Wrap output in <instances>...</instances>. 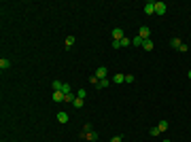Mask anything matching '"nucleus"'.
<instances>
[{"mask_svg": "<svg viewBox=\"0 0 191 142\" xmlns=\"http://www.w3.org/2000/svg\"><path fill=\"white\" fill-rule=\"evenodd\" d=\"M0 68H2V70L11 68V59H7V57H0Z\"/></svg>", "mask_w": 191, "mask_h": 142, "instance_id": "10", "label": "nucleus"}, {"mask_svg": "<svg viewBox=\"0 0 191 142\" xmlns=\"http://www.w3.org/2000/svg\"><path fill=\"white\" fill-rule=\"evenodd\" d=\"M178 51H181V53H187V51H189V47H187V45H185V42H183V45H181V47H178Z\"/></svg>", "mask_w": 191, "mask_h": 142, "instance_id": "23", "label": "nucleus"}, {"mask_svg": "<svg viewBox=\"0 0 191 142\" xmlns=\"http://www.w3.org/2000/svg\"><path fill=\"white\" fill-rule=\"evenodd\" d=\"M75 98H77L75 93H66V96H64V102H66V104H72V102H75Z\"/></svg>", "mask_w": 191, "mask_h": 142, "instance_id": "15", "label": "nucleus"}, {"mask_svg": "<svg viewBox=\"0 0 191 142\" xmlns=\"http://www.w3.org/2000/svg\"><path fill=\"white\" fill-rule=\"evenodd\" d=\"M87 132H91V125H89V123L83 125V134H87Z\"/></svg>", "mask_w": 191, "mask_h": 142, "instance_id": "29", "label": "nucleus"}, {"mask_svg": "<svg viewBox=\"0 0 191 142\" xmlns=\"http://www.w3.org/2000/svg\"><path fill=\"white\" fill-rule=\"evenodd\" d=\"M157 127H159V132H166V129L170 127V123H168V121H159V125H157Z\"/></svg>", "mask_w": 191, "mask_h": 142, "instance_id": "18", "label": "nucleus"}, {"mask_svg": "<svg viewBox=\"0 0 191 142\" xmlns=\"http://www.w3.org/2000/svg\"><path fill=\"white\" fill-rule=\"evenodd\" d=\"M145 13H147V15H155V2H153V0L145 2Z\"/></svg>", "mask_w": 191, "mask_h": 142, "instance_id": "4", "label": "nucleus"}, {"mask_svg": "<svg viewBox=\"0 0 191 142\" xmlns=\"http://www.w3.org/2000/svg\"><path fill=\"white\" fill-rule=\"evenodd\" d=\"M166 11H168V4H166V2H161V0L155 2V13L157 15H166Z\"/></svg>", "mask_w": 191, "mask_h": 142, "instance_id": "2", "label": "nucleus"}, {"mask_svg": "<svg viewBox=\"0 0 191 142\" xmlns=\"http://www.w3.org/2000/svg\"><path fill=\"white\" fill-rule=\"evenodd\" d=\"M68 119H70L68 112H64V110H62V112H57V121H60V123H68Z\"/></svg>", "mask_w": 191, "mask_h": 142, "instance_id": "7", "label": "nucleus"}, {"mask_svg": "<svg viewBox=\"0 0 191 142\" xmlns=\"http://www.w3.org/2000/svg\"><path fill=\"white\" fill-rule=\"evenodd\" d=\"M89 83H91V85H98V77L91 74V77H89Z\"/></svg>", "mask_w": 191, "mask_h": 142, "instance_id": "24", "label": "nucleus"}, {"mask_svg": "<svg viewBox=\"0 0 191 142\" xmlns=\"http://www.w3.org/2000/svg\"><path fill=\"white\" fill-rule=\"evenodd\" d=\"M113 83H115V85L125 83V74H115V77H113Z\"/></svg>", "mask_w": 191, "mask_h": 142, "instance_id": "8", "label": "nucleus"}, {"mask_svg": "<svg viewBox=\"0 0 191 142\" xmlns=\"http://www.w3.org/2000/svg\"><path fill=\"white\" fill-rule=\"evenodd\" d=\"M113 49H121V40H113Z\"/></svg>", "mask_w": 191, "mask_h": 142, "instance_id": "25", "label": "nucleus"}, {"mask_svg": "<svg viewBox=\"0 0 191 142\" xmlns=\"http://www.w3.org/2000/svg\"><path fill=\"white\" fill-rule=\"evenodd\" d=\"M62 93L66 96V93H72V89H70V85L68 83H64V87H62Z\"/></svg>", "mask_w": 191, "mask_h": 142, "instance_id": "21", "label": "nucleus"}, {"mask_svg": "<svg viewBox=\"0 0 191 142\" xmlns=\"http://www.w3.org/2000/svg\"><path fill=\"white\" fill-rule=\"evenodd\" d=\"M83 104H85V100H83V98H75V102H72V106H75V108H83Z\"/></svg>", "mask_w": 191, "mask_h": 142, "instance_id": "16", "label": "nucleus"}, {"mask_svg": "<svg viewBox=\"0 0 191 142\" xmlns=\"http://www.w3.org/2000/svg\"><path fill=\"white\" fill-rule=\"evenodd\" d=\"M110 142H123V138H121V136H113Z\"/></svg>", "mask_w": 191, "mask_h": 142, "instance_id": "27", "label": "nucleus"}, {"mask_svg": "<svg viewBox=\"0 0 191 142\" xmlns=\"http://www.w3.org/2000/svg\"><path fill=\"white\" fill-rule=\"evenodd\" d=\"M161 132H159V127H151V136H159Z\"/></svg>", "mask_w": 191, "mask_h": 142, "instance_id": "26", "label": "nucleus"}, {"mask_svg": "<svg viewBox=\"0 0 191 142\" xmlns=\"http://www.w3.org/2000/svg\"><path fill=\"white\" fill-rule=\"evenodd\" d=\"M125 83H134V74H125Z\"/></svg>", "mask_w": 191, "mask_h": 142, "instance_id": "28", "label": "nucleus"}, {"mask_svg": "<svg viewBox=\"0 0 191 142\" xmlns=\"http://www.w3.org/2000/svg\"><path fill=\"white\" fill-rule=\"evenodd\" d=\"M132 45H134V47H142V45H145V40H142V38H140V36L136 34V36L132 38Z\"/></svg>", "mask_w": 191, "mask_h": 142, "instance_id": "12", "label": "nucleus"}, {"mask_svg": "<svg viewBox=\"0 0 191 142\" xmlns=\"http://www.w3.org/2000/svg\"><path fill=\"white\" fill-rule=\"evenodd\" d=\"M64 45H66V49H72V47H75V36H66Z\"/></svg>", "mask_w": 191, "mask_h": 142, "instance_id": "9", "label": "nucleus"}, {"mask_svg": "<svg viewBox=\"0 0 191 142\" xmlns=\"http://www.w3.org/2000/svg\"><path fill=\"white\" fill-rule=\"evenodd\" d=\"M187 77H189V79H191V70H189V72H187Z\"/></svg>", "mask_w": 191, "mask_h": 142, "instance_id": "31", "label": "nucleus"}, {"mask_svg": "<svg viewBox=\"0 0 191 142\" xmlns=\"http://www.w3.org/2000/svg\"><path fill=\"white\" fill-rule=\"evenodd\" d=\"M51 98H53V102H64V93L62 91H53Z\"/></svg>", "mask_w": 191, "mask_h": 142, "instance_id": "11", "label": "nucleus"}, {"mask_svg": "<svg viewBox=\"0 0 191 142\" xmlns=\"http://www.w3.org/2000/svg\"><path fill=\"white\" fill-rule=\"evenodd\" d=\"M142 49H145V51H153V42H151V40H145V45H142Z\"/></svg>", "mask_w": 191, "mask_h": 142, "instance_id": "19", "label": "nucleus"}, {"mask_svg": "<svg viewBox=\"0 0 191 142\" xmlns=\"http://www.w3.org/2000/svg\"><path fill=\"white\" fill-rule=\"evenodd\" d=\"M132 45V38H121V47H130Z\"/></svg>", "mask_w": 191, "mask_h": 142, "instance_id": "22", "label": "nucleus"}, {"mask_svg": "<svg viewBox=\"0 0 191 142\" xmlns=\"http://www.w3.org/2000/svg\"><path fill=\"white\" fill-rule=\"evenodd\" d=\"M161 142H172V140H168V138H166V140H161Z\"/></svg>", "mask_w": 191, "mask_h": 142, "instance_id": "30", "label": "nucleus"}, {"mask_svg": "<svg viewBox=\"0 0 191 142\" xmlns=\"http://www.w3.org/2000/svg\"><path fill=\"white\" fill-rule=\"evenodd\" d=\"M113 40H121V38H125V34H123V30L121 28H113Z\"/></svg>", "mask_w": 191, "mask_h": 142, "instance_id": "3", "label": "nucleus"}, {"mask_svg": "<svg viewBox=\"0 0 191 142\" xmlns=\"http://www.w3.org/2000/svg\"><path fill=\"white\" fill-rule=\"evenodd\" d=\"M181 45H183V40H181V38H172V40H170V47H172V49H178Z\"/></svg>", "mask_w": 191, "mask_h": 142, "instance_id": "14", "label": "nucleus"}, {"mask_svg": "<svg viewBox=\"0 0 191 142\" xmlns=\"http://www.w3.org/2000/svg\"><path fill=\"white\" fill-rule=\"evenodd\" d=\"M138 36H140L142 40H149V36H151V28H149V26H142V28L138 30Z\"/></svg>", "mask_w": 191, "mask_h": 142, "instance_id": "1", "label": "nucleus"}, {"mask_svg": "<svg viewBox=\"0 0 191 142\" xmlns=\"http://www.w3.org/2000/svg\"><path fill=\"white\" fill-rule=\"evenodd\" d=\"M81 138H85V140L93 142V140H98V134H96L93 129H91V132H87V134H83V132H81Z\"/></svg>", "mask_w": 191, "mask_h": 142, "instance_id": "6", "label": "nucleus"}, {"mask_svg": "<svg viewBox=\"0 0 191 142\" xmlns=\"http://www.w3.org/2000/svg\"><path fill=\"white\" fill-rule=\"evenodd\" d=\"M51 87H53V91H62V87H64V83H62V81H57V79H55V81H53V83H51Z\"/></svg>", "mask_w": 191, "mask_h": 142, "instance_id": "13", "label": "nucleus"}, {"mask_svg": "<svg viewBox=\"0 0 191 142\" xmlns=\"http://www.w3.org/2000/svg\"><path fill=\"white\" fill-rule=\"evenodd\" d=\"M93 74H96V77H98V81H102V79H106V74H108V72H106V66H100V68H98V70H96V72H93Z\"/></svg>", "mask_w": 191, "mask_h": 142, "instance_id": "5", "label": "nucleus"}, {"mask_svg": "<svg viewBox=\"0 0 191 142\" xmlns=\"http://www.w3.org/2000/svg\"><path fill=\"white\" fill-rule=\"evenodd\" d=\"M98 89H106L108 87V79H102V81H98V85H96Z\"/></svg>", "mask_w": 191, "mask_h": 142, "instance_id": "17", "label": "nucleus"}, {"mask_svg": "<svg viewBox=\"0 0 191 142\" xmlns=\"http://www.w3.org/2000/svg\"><path fill=\"white\" fill-rule=\"evenodd\" d=\"M77 98H83V100H85V98H87V89H79V91H77Z\"/></svg>", "mask_w": 191, "mask_h": 142, "instance_id": "20", "label": "nucleus"}]
</instances>
